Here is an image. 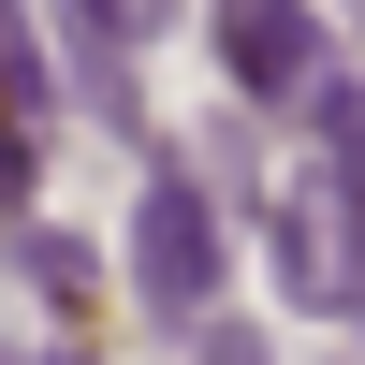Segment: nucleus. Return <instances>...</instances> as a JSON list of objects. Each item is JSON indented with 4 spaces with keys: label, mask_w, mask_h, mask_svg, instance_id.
<instances>
[{
    "label": "nucleus",
    "mask_w": 365,
    "mask_h": 365,
    "mask_svg": "<svg viewBox=\"0 0 365 365\" xmlns=\"http://www.w3.org/2000/svg\"><path fill=\"white\" fill-rule=\"evenodd\" d=\"M351 307H365V278H351Z\"/></svg>",
    "instance_id": "obj_7"
},
{
    "label": "nucleus",
    "mask_w": 365,
    "mask_h": 365,
    "mask_svg": "<svg viewBox=\"0 0 365 365\" xmlns=\"http://www.w3.org/2000/svg\"><path fill=\"white\" fill-rule=\"evenodd\" d=\"M132 292L161 322H205L220 307V205H205V175H146V205H132Z\"/></svg>",
    "instance_id": "obj_1"
},
{
    "label": "nucleus",
    "mask_w": 365,
    "mask_h": 365,
    "mask_svg": "<svg viewBox=\"0 0 365 365\" xmlns=\"http://www.w3.org/2000/svg\"><path fill=\"white\" fill-rule=\"evenodd\" d=\"M307 132H322V175L365 205V73H307Z\"/></svg>",
    "instance_id": "obj_3"
},
{
    "label": "nucleus",
    "mask_w": 365,
    "mask_h": 365,
    "mask_svg": "<svg viewBox=\"0 0 365 365\" xmlns=\"http://www.w3.org/2000/svg\"><path fill=\"white\" fill-rule=\"evenodd\" d=\"M44 365H88V351H44Z\"/></svg>",
    "instance_id": "obj_6"
},
{
    "label": "nucleus",
    "mask_w": 365,
    "mask_h": 365,
    "mask_svg": "<svg viewBox=\"0 0 365 365\" xmlns=\"http://www.w3.org/2000/svg\"><path fill=\"white\" fill-rule=\"evenodd\" d=\"M220 73L249 88V103H307V73H322L307 0H220Z\"/></svg>",
    "instance_id": "obj_2"
},
{
    "label": "nucleus",
    "mask_w": 365,
    "mask_h": 365,
    "mask_svg": "<svg viewBox=\"0 0 365 365\" xmlns=\"http://www.w3.org/2000/svg\"><path fill=\"white\" fill-rule=\"evenodd\" d=\"M190 365H278V351H263L249 322H205V351H190Z\"/></svg>",
    "instance_id": "obj_5"
},
{
    "label": "nucleus",
    "mask_w": 365,
    "mask_h": 365,
    "mask_svg": "<svg viewBox=\"0 0 365 365\" xmlns=\"http://www.w3.org/2000/svg\"><path fill=\"white\" fill-rule=\"evenodd\" d=\"M58 15H103L117 44H161V29H175V0H58Z\"/></svg>",
    "instance_id": "obj_4"
}]
</instances>
